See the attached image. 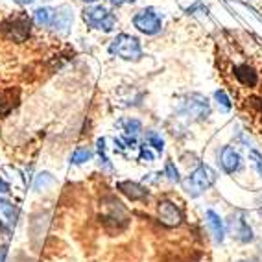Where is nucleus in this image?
<instances>
[{
	"label": "nucleus",
	"instance_id": "f257e3e1",
	"mask_svg": "<svg viewBox=\"0 0 262 262\" xmlns=\"http://www.w3.org/2000/svg\"><path fill=\"white\" fill-rule=\"evenodd\" d=\"M216 181V172L207 166V164H200L194 172L188 176V179L183 183L185 190L190 194V196H200L202 192H205L207 188H211Z\"/></svg>",
	"mask_w": 262,
	"mask_h": 262
},
{
	"label": "nucleus",
	"instance_id": "f03ea898",
	"mask_svg": "<svg viewBox=\"0 0 262 262\" xmlns=\"http://www.w3.org/2000/svg\"><path fill=\"white\" fill-rule=\"evenodd\" d=\"M111 54L122 57L126 61H139L142 57V47L139 39L133 37V35H127V33H120L115 41L111 42Z\"/></svg>",
	"mask_w": 262,
	"mask_h": 262
},
{
	"label": "nucleus",
	"instance_id": "7ed1b4c3",
	"mask_svg": "<svg viewBox=\"0 0 262 262\" xmlns=\"http://www.w3.org/2000/svg\"><path fill=\"white\" fill-rule=\"evenodd\" d=\"M83 20L87 26L94 30H102V32H113L115 24H117V19L115 15L103 8V6H93V8H85L83 10Z\"/></svg>",
	"mask_w": 262,
	"mask_h": 262
},
{
	"label": "nucleus",
	"instance_id": "20e7f679",
	"mask_svg": "<svg viewBox=\"0 0 262 262\" xmlns=\"http://www.w3.org/2000/svg\"><path fill=\"white\" fill-rule=\"evenodd\" d=\"M181 113L187 115L188 118H194V120H203V118H207L211 115V105H209L207 98L202 96V94H190L183 102Z\"/></svg>",
	"mask_w": 262,
	"mask_h": 262
},
{
	"label": "nucleus",
	"instance_id": "39448f33",
	"mask_svg": "<svg viewBox=\"0 0 262 262\" xmlns=\"http://www.w3.org/2000/svg\"><path fill=\"white\" fill-rule=\"evenodd\" d=\"M133 24H135L137 30H141L146 35H155V33H159L161 28H163L161 17L155 13V10H151V8H146V10L139 11V13L133 17Z\"/></svg>",
	"mask_w": 262,
	"mask_h": 262
},
{
	"label": "nucleus",
	"instance_id": "423d86ee",
	"mask_svg": "<svg viewBox=\"0 0 262 262\" xmlns=\"http://www.w3.org/2000/svg\"><path fill=\"white\" fill-rule=\"evenodd\" d=\"M157 214H159V220L164 225H170V227H176V225H179L183 222V211L176 203L168 202V200H163L159 203Z\"/></svg>",
	"mask_w": 262,
	"mask_h": 262
},
{
	"label": "nucleus",
	"instance_id": "0eeeda50",
	"mask_svg": "<svg viewBox=\"0 0 262 262\" xmlns=\"http://www.w3.org/2000/svg\"><path fill=\"white\" fill-rule=\"evenodd\" d=\"M233 76H234V80H236V83L242 85V87H248V89L257 87V83H258V74L253 71L248 63L234 67V69H233Z\"/></svg>",
	"mask_w": 262,
	"mask_h": 262
},
{
	"label": "nucleus",
	"instance_id": "6e6552de",
	"mask_svg": "<svg viewBox=\"0 0 262 262\" xmlns=\"http://www.w3.org/2000/svg\"><path fill=\"white\" fill-rule=\"evenodd\" d=\"M117 188L124 196L129 198L131 202H144V200H148V188H144L142 185H139V183L122 181L117 185Z\"/></svg>",
	"mask_w": 262,
	"mask_h": 262
},
{
	"label": "nucleus",
	"instance_id": "1a4fd4ad",
	"mask_svg": "<svg viewBox=\"0 0 262 262\" xmlns=\"http://www.w3.org/2000/svg\"><path fill=\"white\" fill-rule=\"evenodd\" d=\"M220 164L227 173H234L240 168L242 163H240V155L231 146H224L220 151Z\"/></svg>",
	"mask_w": 262,
	"mask_h": 262
},
{
	"label": "nucleus",
	"instance_id": "9d476101",
	"mask_svg": "<svg viewBox=\"0 0 262 262\" xmlns=\"http://www.w3.org/2000/svg\"><path fill=\"white\" fill-rule=\"evenodd\" d=\"M72 10L69 6H61L59 10H56L54 15V20H52V28H56V32L59 33H67L72 24Z\"/></svg>",
	"mask_w": 262,
	"mask_h": 262
},
{
	"label": "nucleus",
	"instance_id": "9b49d317",
	"mask_svg": "<svg viewBox=\"0 0 262 262\" xmlns=\"http://www.w3.org/2000/svg\"><path fill=\"white\" fill-rule=\"evenodd\" d=\"M17 214H19V211H17L8 200H2V198H0V220L4 222L6 225L13 227L15 222H17Z\"/></svg>",
	"mask_w": 262,
	"mask_h": 262
},
{
	"label": "nucleus",
	"instance_id": "f8f14e48",
	"mask_svg": "<svg viewBox=\"0 0 262 262\" xmlns=\"http://www.w3.org/2000/svg\"><path fill=\"white\" fill-rule=\"evenodd\" d=\"M207 224H209V227H211V231H212V234H214L216 242H218V244L224 242L225 231H224V224H222L220 216L216 214L214 211H207Z\"/></svg>",
	"mask_w": 262,
	"mask_h": 262
},
{
	"label": "nucleus",
	"instance_id": "ddd939ff",
	"mask_svg": "<svg viewBox=\"0 0 262 262\" xmlns=\"http://www.w3.org/2000/svg\"><path fill=\"white\" fill-rule=\"evenodd\" d=\"M54 15H56V10L41 8V10L35 11V24H37L39 28H48V26H52Z\"/></svg>",
	"mask_w": 262,
	"mask_h": 262
},
{
	"label": "nucleus",
	"instance_id": "4468645a",
	"mask_svg": "<svg viewBox=\"0 0 262 262\" xmlns=\"http://www.w3.org/2000/svg\"><path fill=\"white\" fill-rule=\"evenodd\" d=\"M236 238L240 240V242H251L253 240V231L251 227H249L248 224L244 220H238V229H236Z\"/></svg>",
	"mask_w": 262,
	"mask_h": 262
},
{
	"label": "nucleus",
	"instance_id": "2eb2a0df",
	"mask_svg": "<svg viewBox=\"0 0 262 262\" xmlns=\"http://www.w3.org/2000/svg\"><path fill=\"white\" fill-rule=\"evenodd\" d=\"M91 157H93V151H91L89 148H78V150L72 154V163L81 164V163H85V161H89Z\"/></svg>",
	"mask_w": 262,
	"mask_h": 262
},
{
	"label": "nucleus",
	"instance_id": "dca6fc26",
	"mask_svg": "<svg viewBox=\"0 0 262 262\" xmlns=\"http://www.w3.org/2000/svg\"><path fill=\"white\" fill-rule=\"evenodd\" d=\"M146 141H148V144H151L155 148L157 151H163V148H164V142H163V139H161V135H157V133H148L146 135Z\"/></svg>",
	"mask_w": 262,
	"mask_h": 262
},
{
	"label": "nucleus",
	"instance_id": "f3484780",
	"mask_svg": "<svg viewBox=\"0 0 262 262\" xmlns=\"http://www.w3.org/2000/svg\"><path fill=\"white\" fill-rule=\"evenodd\" d=\"M164 173L168 176L170 181H176V183L181 181V178H179L178 168H176V164H173L172 161H168V163H166V166H164Z\"/></svg>",
	"mask_w": 262,
	"mask_h": 262
},
{
	"label": "nucleus",
	"instance_id": "a211bd4d",
	"mask_svg": "<svg viewBox=\"0 0 262 262\" xmlns=\"http://www.w3.org/2000/svg\"><path fill=\"white\" fill-rule=\"evenodd\" d=\"M216 100H218V105H222V109L224 111H229L231 109V102H229V98H227V94L224 93V91H216Z\"/></svg>",
	"mask_w": 262,
	"mask_h": 262
},
{
	"label": "nucleus",
	"instance_id": "6ab92c4d",
	"mask_svg": "<svg viewBox=\"0 0 262 262\" xmlns=\"http://www.w3.org/2000/svg\"><path fill=\"white\" fill-rule=\"evenodd\" d=\"M249 157H251L253 164H255V166H257L258 173H260V176H262V157H260V154H258V151H255V150H253L251 154H249Z\"/></svg>",
	"mask_w": 262,
	"mask_h": 262
},
{
	"label": "nucleus",
	"instance_id": "aec40b11",
	"mask_svg": "<svg viewBox=\"0 0 262 262\" xmlns=\"http://www.w3.org/2000/svg\"><path fill=\"white\" fill-rule=\"evenodd\" d=\"M126 131L127 133H139V131H141V122L139 120H127L126 122Z\"/></svg>",
	"mask_w": 262,
	"mask_h": 262
},
{
	"label": "nucleus",
	"instance_id": "412c9836",
	"mask_svg": "<svg viewBox=\"0 0 262 262\" xmlns=\"http://www.w3.org/2000/svg\"><path fill=\"white\" fill-rule=\"evenodd\" d=\"M141 159H148V161H154V155L150 154V151L146 150L144 146L141 148Z\"/></svg>",
	"mask_w": 262,
	"mask_h": 262
},
{
	"label": "nucleus",
	"instance_id": "4be33fe9",
	"mask_svg": "<svg viewBox=\"0 0 262 262\" xmlns=\"http://www.w3.org/2000/svg\"><path fill=\"white\" fill-rule=\"evenodd\" d=\"M6 255H8V248H6V246H0V262L6 260Z\"/></svg>",
	"mask_w": 262,
	"mask_h": 262
},
{
	"label": "nucleus",
	"instance_id": "5701e85b",
	"mask_svg": "<svg viewBox=\"0 0 262 262\" xmlns=\"http://www.w3.org/2000/svg\"><path fill=\"white\" fill-rule=\"evenodd\" d=\"M113 6H124V4H127V2H135V0H109Z\"/></svg>",
	"mask_w": 262,
	"mask_h": 262
},
{
	"label": "nucleus",
	"instance_id": "b1692460",
	"mask_svg": "<svg viewBox=\"0 0 262 262\" xmlns=\"http://www.w3.org/2000/svg\"><path fill=\"white\" fill-rule=\"evenodd\" d=\"M15 2H19V4H32L33 0H15Z\"/></svg>",
	"mask_w": 262,
	"mask_h": 262
},
{
	"label": "nucleus",
	"instance_id": "393cba45",
	"mask_svg": "<svg viewBox=\"0 0 262 262\" xmlns=\"http://www.w3.org/2000/svg\"><path fill=\"white\" fill-rule=\"evenodd\" d=\"M83 2H89V4H93V2H96V0H83Z\"/></svg>",
	"mask_w": 262,
	"mask_h": 262
},
{
	"label": "nucleus",
	"instance_id": "a878e982",
	"mask_svg": "<svg viewBox=\"0 0 262 262\" xmlns=\"http://www.w3.org/2000/svg\"><path fill=\"white\" fill-rule=\"evenodd\" d=\"M246 262H260V260H255V258H253V260H246Z\"/></svg>",
	"mask_w": 262,
	"mask_h": 262
}]
</instances>
